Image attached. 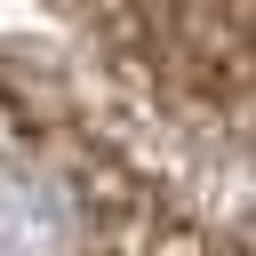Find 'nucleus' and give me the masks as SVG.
Returning a JSON list of instances; mask_svg holds the SVG:
<instances>
[{
	"label": "nucleus",
	"instance_id": "1",
	"mask_svg": "<svg viewBox=\"0 0 256 256\" xmlns=\"http://www.w3.org/2000/svg\"><path fill=\"white\" fill-rule=\"evenodd\" d=\"M96 224L64 168H48L40 152H0V248H72Z\"/></svg>",
	"mask_w": 256,
	"mask_h": 256
}]
</instances>
